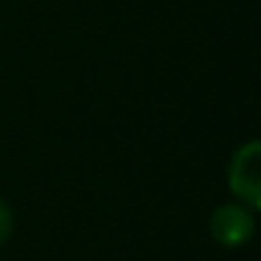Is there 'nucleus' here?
Returning <instances> with one entry per match:
<instances>
[{
  "mask_svg": "<svg viewBox=\"0 0 261 261\" xmlns=\"http://www.w3.org/2000/svg\"><path fill=\"white\" fill-rule=\"evenodd\" d=\"M13 230H16V215H13L10 203H7L4 197H0V246H4V243H10Z\"/></svg>",
  "mask_w": 261,
  "mask_h": 261,
  "instance_id": "3",
  "label": "nucleus"
},
{
  "mask_svg": "<svg viewBox=\"0 0 261 261\" xmlns=\"http://www.w3.org/2000/svg\"><path fill=\"white\" fill-rule=\"evenodd\" d=\"M255 233V209L240 203V200H227L221 206L212 209L209 215V237L224 246V249H240L252 240Z\"/></svg>",
  "mask_w": 261,
  "mask_h": 261,
  "instance_id": "2",
  "label": "nucleus"
},
{
  "mask_svg": "<svg viewBox=\"0 0 261 261\" xmlns=\"http://www.w3.org/2000/svg\"><path fill=\"white\" fill-rule=\"evenodd\" d=\"M227 191L233 200L258 209L261 206V142H243L227 163Z\"/></svg>",
  "mask_w": 261,
  "mask_h": 261,
  "instance_id": "1",
  "label": "nucleus"
}]
</instances>
